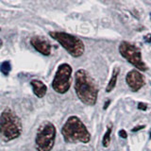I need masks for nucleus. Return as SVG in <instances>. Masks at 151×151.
<instances>
[{
  "label": "nucleus",
  "instance_id": "obj_1",
  "mask_svg": "<svg viewBox=\"0 0 151 151\" xmlns=\"http://www.w3.org/2000/svg\"><path fill=\"white\" fill-rule=\"evenodd\" d=\"M75 91L79 100L88 106L96 103L98 86L96 80L84 69H79L75 75Z\"/></svg>",
  "mask_w": 151,
  "mask_h": 151
},
{
  "label": "nucleus",
  "instance_id": "obj_2",
  "mask_svg": "<svg viewBox=\"0 0 151 151\" xmlns=\"http://www.w3.org/2000/svg\"><path fill=\"white\" fill-rule=\"evenodd\" d=\"M61 134L64 141L69 144H75L78 142L87 144L91 140V135L86 126L77 116H70L68 118L61 129Z\"/></svg>",
  "mask_w": 151,
  "mask_h": 151
},
{
  "label": "nucleus",
  "instance_id": "obj_3",
  "mask_svg": "<svg viewBox=\"0 0 151 151\" xmlns=\"http://www.w3.org/2000/svg\"><path fill=\"white\" fill-rule=\"evenodd\" d=\"M22 123L11 109L4 110L0 115V137L4 142L18 138L22 133Z\"/></svg>",
  "mask_w": 151,
  "mask_h": 151
},
{
  "label": "nucleus",
  "instance_id": "obj_4",
  "mask_svg": "<svg viewBox=\"0 0 151 151\" xmlns=\"http://www.w3.org/2000/svg\"><path fill=\"white\" fill-rule=\"evenodd\" d=\"M49 35L74 58H78L83 55L85 45L79 38L61 31H51L49 32Z\"/></svg>",
  "mask_w": 151,
  "mask_h": 151
},
{
  "label": "nucleus",
  "instance_id": "obj_5",
  "mask_svg": "<svg viewBox=\"0 0 151 151\" xmlns=\"http://www.w3.org/2000/svg\"><path fill=\"white\" fill-rule=\"evenodd\" d=\"M56 139V127L49 121L40 125L35 138V146L38 151H50L53 148Z\"/></svg>",
  "mask_w": 151,
  "mask_h": 151
},
{
  "label": "nucleus",
  "instance_id": "obj_6",
  "mask_svg": "<svg viewBox=\"0 0 151 151\" xmlns=\"http://www.w3.org/2000/svg\"><path fill=\"white\" fill-rule=\"evenodd\" d=\"M119 52L123 58L126 59L130 64L138 69V71L147 70V66L142 60L141 50L136 45L124 41L119 45Z\"/></svg>",
  "mask_w": 151,
  "mask_h": 151
},
{
  "label": "nucleus",
  "instance_id": "obj_7",
  "mask_svg": "<svg viewBox=\"0 0 151 151\" xmlns=\"http://www.w3.org/2000/svg\"><path fill=\"white\" fill-rule=\"evenodd\" d=\"M72 67L68 63H63L59 66L52 81V88L58 93H65L71 86Z\"/></svg>",
  "mask_w": 151,
  "mask_h": 151
},
{
  "label": "nucleus",
  "instance_id": "obj_8",
  "mask_svg": "<svg viewBox=\"0 0 151 151\" xmlns=\"http://www.w3.org/2000/svg\"><path fill=\"white\" fill-rule=\"evenodd\" d=\"M126 81L132 92H138L145 84L144 76L138 70H131L127 74Z\"/></svg>",
  "mask_w": 151,
  "mask_h": 151
},
{
  "label": "nucleus",
  "instance_id": "obj_9",
  "mask_svg": "<svg viewBox=\"0 0 151 151\" xmlns=\"http://www.w3.org/2000/svg\"><path fill=\"white\" fill-rule=\"evenodd\" d=\"M30 45L34 47L39 53L49 56L51 53V45L45 37L42 36H34L30 39Z\"/></svg>",
  "mask_w": 151,
  "mask_h": 151
},
{
  "label": "nucleus",
  "instance_id": "obj_10",
  "mask_svg": "<svg viewBox=\"0 0 151 151\" xmlns=\"http://www.w3.org/2000/svg\"><path fill=\"white\" fill-rule=\"evenodd\" d=\"M30 84L32 86L33 93H34V94L37 97L42 98L45 96V93L47 92V87L44 82L38 79H33L31 80Z\"/></svg>",
  "mask_w": 151,
  "mask_h": 151
},
{
  "label": "nucleus",
  "instance_id": "obj_11",
  "mask_svg": "<svg viewBox=\"0 0 151 151\" xmlns=\"http://www.w3.org/2000/svg\"><path fill=\"white\" fill-rule=\"evenodd\" d=\"M119 72H120V69L118 68V67H115L114 69H113L111 78L110 81H109L107 87H106V92L107 93H110V92L112 91L113 89H114L115 85H116V82H117V78H118V75H119Z\"/></svg>",
  "mask_w": 151,
  "mask_h": 151
},
{
  "label": "nucleus",
  "instance_id": "obj_12",
  "mask_svg": "<svg viewBox=\"0 0 151 151\" xmlns=\"http://www.w3.org/2000/svg\"><path fill=\"white\" fill-rule=\"evenodd\" d=\"M111 125L110 127H107V131L105 135L103 137V141H102V144H103V146L104 147H107V146L110 145L111 143Z\"/></svg>",
  "mask_w": 151,
  "mask_h": 151
},
{
  "label": "nucleus",
  "instance_id": "obj_13",
  "mask_svg": "<svg viewBox=\"0 0 151 151\" xmlns=\"http://www.w3.org/2000/svg\"><path fill=\"white\" fill-rule=\"evenodd\" d=\"M11 70H12V65L9 61H4L0 65V71L3 73L4 76H8L9 72H11Z\"/></svg>",
  "mask_w": 151,
  "mask_h": 151
},
{
  "label": "nucleus",
  "instance_id": "obj_14",
  "mask_svg": "<svg viewBox=\"0 0 151 151\" xmlns=\"http://www.w3.org/2000/svg\"><path fill=\"white\" fill-rule=\"evenodd\" d=\"M138 109L141 111H146V109H147V105L143 102H140L138 103Z\"/></svg>",
  "mask_w": 151,
  "mask_h": 151
},
{
  "label": "nucleus",
  "instance_id": "obj_15",
  "mask_svg": "<svg viewBox=\"0 0 151 151\" xmlns=\"http://www.w3.org/2000/svg\"><path fill=\"white\" fill-rule=\"evenodd\" d=\"M119 136L121 137V138H124L126 139L127 137V131L125 129H121L119 130Z\"/></svg>",
  "mask_w": 151,
  "mask_h": 151
},
{
  "label": "nucleus",
  "instance_id": "obj_16",
  "mask_svg": "<svg viewBox=\"0 0 151 151\" xmlns=\"http://www.w3.org/2000/svg\"><path fill=\"white\" fill-rule=\"evenodd\" d=\"M144 41L145 42H151V34H147V35H145V37H144Z\"/></svg>",
  "mask_w": 151,
  "mask_h": 151
},
{
  "label": "nucleus",
  "instance_id": "obj_17",
  "mask_svg": "<svg viewBox=\"0 0 151 151\" xmlns=\"http://www.w3.org/2000/svg\"><path fill=\"white\" fill-rule=\"evenodd\" d=\"M145 127V126H139V127H135L134 129H132V130L131 131H133V132H135V131H138V130H141L142 129H144Z\"/></svg>",
  "mask_w": 151,
  "mask_h": 151
},
{
  "label": "nucleus",
  "instance_id": "obj_18",
  "mask_svg": "<svg viewBox=\"0 0 151 151\" xmlns=\"http://www.w3.org/2000/svg\"><path fill=\"white\" fill-rule=\"evenodd\" d=\"M110 103H111V101L110 100H108V101H106V103H105V105H104V110H106V109L109 107V105H110Z\"/></svg>",
  "mask_w": 151,
  "mask_h": 151
},
{
  "label": "nucleus",
  "instance_id": "obj_19",
  "mask_svg": "<svg viewBox=\"0 0 151 151\" xmlns=\"http://www.w3.org/2000/svg\"><path fill=\"white\" fill-rule=\"evenodd\" d=\"M2 45H3V41H2L1 39H0V47L2 46Z\"/></svg>",
  "mask_w": 151,
  "mask_h": 151
},
{
  "label": "nucleus",
  "instance_id": "obj_20",
  "mask_svg": "<svg viewBox=\"0 0 151 151\" xmlns=\"http://www.w3.org/2000/svg\"><path fill=\"white\" fill-rule=\"evenodd\" d=\"M149 138L151 139V129L149 130Z\"/></svg>",
  "mask_w": 151,
  "mask_h": 151
},
{
  "label": "nucleus",
  "instance_id": "obj_21",
  "mask_svg": "<svg viewBox=\"0 0 151 151\" xmlns=\"http://www.w3.org/2000/svg\"><path fill=\"white\" fill-rule=\"evenodd\" d=\"M0 31H1V27H0Z\"/></svg>",
  "mask_w": 151,
  "mask_h": 151
},
{
  "label": "nucleus",
  "instance_id": "obj_22",
  "mask_svg": "<svg viewBox=\"0 0 151 151\" xmlns=\"http://www.w3.org/2000/svg\"><path fill=\"white\" fill-rule=\"evenodd\" d=\"M150 18H151V13H150Z\"/></svg>",
  "mask_w": 151,
  "mask_h": 151
}]
</instances>
